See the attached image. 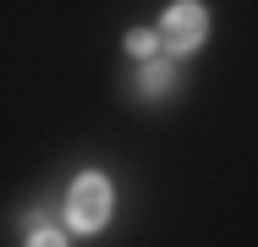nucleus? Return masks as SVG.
<instances>
[{
	"instance_id": "1",
	"label": "nucleus",
	"mask_w": 258,
	"mask_h": 247,
	"mask_svg": "<svg viewBox=\"0 0 258 247\" xmlns=\"http://www.w3.org/2000/svg\"><path fill=\"white\" fill-rule=\"evenodd\" d=\"M209 33V17L198 0H176L165 17H159V44L170 49V55H187V49H198Z\"/></svg>"
},
{
	"instance_id": "3",
	"label": "nucleus",
	"mask_w": 258,
	"mask_h": 247,
	"mask_svg": "<svg viewBox=\"0 0 258 247\" xmlns=\"http://www.w3.org/2000/svg\"><path fill=\"white\" fill-rule=\"evenodd\" d=\"M154 49H159V33H149V28H132V33H126V55H132V60H149Z\"/></svg>"
},
{
	"instance_id": "2",
	"label": "nucleus",
	"mask_w": 258,
	"mask_h": 247,
	"mask_svg": "<svg viewBox=\"0 0 258 247\" xmlns=\"http://www.w3.org/2000/svg\"><path fill=\"white\" fill-rule=\"evenodd\" d=\"M66 214H72V225L77 231H99L104 220H110V181L104 176H77L72 181V198H66Z\"/></svg>"
},
{
	"instance_id": "4",
	"label": "nucleus",
	"mask_w": 258,
	"mask_h": 247,
	"mask_svg": "<svg viewBox=\"0 0 258 247\" xmlns=\"http://www.w3.org/2000/svg\"><path fill=\"white\" fill-rule=\"evenodd\" d=\"M165 88H170V60L143 66V94H165Z\"/></svg>"
}]
</instances>
